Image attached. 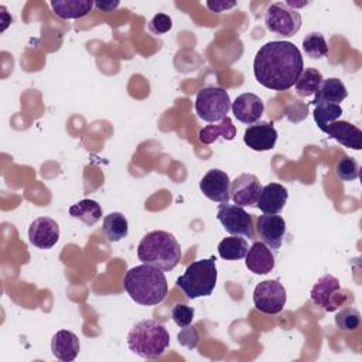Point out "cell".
<instances>
[{"instance_id": "cell-7", "label": "cell", "mask_w": 362, "mask_h": 362, "mask_svg": "<svg viewBox=\"0 0 362 362\" xmlns=\"http://www.w3.org/2000/svg\"><path fill=\"white\" fill-rule=\"evenodd\" d=\"M301 21L300 13L281 1L270 4L264 13V24L267 30L283 37L297 34L301 28Z\"/></svg>"}, {"instance_id": "cell-4", "label": "cell", "mask_w": 362, "mask_h": 362, "mask_svg": "<svg viewBox=\"0 0 362 362\" xmlns=\"http://www.w3.org/2000/svg\"><path fill=\"white\" fill-rule=\"evenodd\" d=\"M170 345L167 328L156 320H143L133 325L127 334L129 349L146 359H156L164 355Z\"/></svg>"}, {"instance_id": "cell-23", "label": "cell", "mask_w": 362, "mask_h": 362, "mask_svg": "<svg viewBox=\"0 0 362 362\" xmlns=\"http://www.w3.org/2000/svg\"><path fill=\"white\" fill-rule=\"evenodd\" d=\"M236 136V127L232 123L230 117L226 116L223 120H221L216 124H208L204 129L199 130L198 139L204 144L214 143L218 137H222L223 140H233Z\"/></svg>"}, {"instance_id": "cell-31", "label": "cell", "mask_w": 362, "mask_h": 362, "mask_svg": "<svg viewBox=\"0 0 362 362\" xmlns=\"http://www.w3.org/2000/svg\"><path fill=\"white\" fill-rule=\"evenodd\" d=\"M335 173H337L338 178H341L342 181H354L359 175V164L355 158L344 156L337 163Z\"/></svg>"}, {"instance_id": "cell-37", "label": "cell", "mask_w": 362, "mask_h": 362, "mask_svg": "<svg viewBox=\"0 0 362 362\" xmlns=\"http://www.w3.org/2000/svg\"><path fill=\"white\" fill-rule=\"evenodd\" d=\"M288 7H291V8H294L296 10V7H304V6H307L308 4V1H293V0H287V1H284Z\"/></svg>"}, {"instance_id": "cell-3", "label": "cell", "mask_w": 362, "mask_h": 362, "mask_svg": "<svg viewBox=\"0 0 362 362\" xmlns=\"http://www.w3.org/2000/svg\"><path fill=\"white\" fill-rule=\"evenodd\" d=\"M137 256L144 264L173 270L181 260V247L178 240L167 230H151L143 236L137 246Z\"/></svg>"}, {"instance_id": "cell-12", "label": "cell", "mask_w": 362, "mask_h": 362, "mask_svg": "<svg viewBox=\"0 0 362 362\" xmlns=\"http://www.w3.org/2000/svg\"><path fill=\"white\" fill-rule=\"evenodd\" d=\"M260 188V181L255 174L243 173L230 181V199L239 206H255Z\"/></svg>"}, {"instance_id": "cell-34", "label": "cell", "mask_w": 362, "mask_h": 362, "mask_svg": "<svg viewBox=\"0 0 362 362\" xmlns=\"http://www.w3.org/2000/svg\"><path fill=\"white\" fill-rule=\"evenodd\" d=\"M178 341H180L181 345H184V346H187L189 349L195 348L197 344H198V332H197V329L194 327H189V325L184 327L181 329V332L178 334Z\"/></svg>"}, {"instance_id": "cell-29", "label": "cell", "mask_w": 362, "mask_h": 362, "mask_svg": "<svg viewBox=\"0 0 362 362\" xmlns=\"http://www.w3.org/2000/svg\"><path fill=\"white\" fill-rule=\"evenodd\" d=\"M303 49L307 57L320 59L328 54V45L321 33H310L303 40Z\"/></svg>"}, {"instance_id": "cell-20", "label": "cell", "mask_w": 362, "mask_h": 362, "mask_svg": "<svg viewBox=\"0 0 362 362\" xmlns=\"http://www.w3.org/2000/svg\"><path fill=\"white\" fill-rule=\"evenodd\" d=\"M79 349V339L72 331L61 329L57 331L51 338V352L62 362L74 361L78 356Z\"/></svg>"}, {"instance_id": "cell-6", "label": "cell", "mask_w": 362, "mask_h": 362, "mask_svg": "<svg viewBox=\"0 0 362 362\" xmlns=\"http://www.w3.org/2000/svg\"><path fill=\"white\" fill-rule=\"evenodd\" d=\"M232 107L229 93L218 86H205L195 98V112L199 119L215 123L223 120Z\"/></svg>"}, {"instance_id": "cell-19", "label": "cell", "mask_w": 362, "mask_h": 362, "mask_svg": "<svg viewBox=\"0 0 362 362\" xmlns=\"http://www.w3.org/2000/svg\"><path fill=\"white\" fill-rule=\"evenodd\" d=\"M246 267L255 274H267L274 269L276 260L272 249L267 247L263 242H255L246 256H245Z\"/></svg>"}, {"instance_id": "cell-8", "label": "cell", "mask_w": 362, "mask_h": 362, "mask_svg": "<svg viewBox=\"0 0 362 362\" xmlns=\"http://www.w3.org/2000/svg\"><path fill=\"white\" fill-rule=\"evenodd\" d=\"M348 291L342 290L339 280L331 274H324L311 288V300L324 311L332 313L348 300Z\"/></svg>"}, {"instance_id": "cell-22", "label": "cell", "mask_w": 362, "mask_h": 362, "mask_svg": "<svg viewBox=\"0 0 362 362\" xmlns=\"http://www.w3.org/2000/svg\"><path fill=\"white\" fill-rule=\"evenodd\" d=\"M348 96V90L344 82L338 78H328L322 79L321 85L315 92V98L311 102L313 105L328 102V103H338L342 102Z\"/></svg>"}, {"instance_id": "cell-35", "label": "cell", "mask_w": 362, "mask_h": 362, "mask_svg": "<svg viewBox=\"0 0 362 362\" xmlns=\"http://www.w3.org/2000/svg\"><path fill=\"white\" fill-rule=\"evenodd\" d=\"M236 6V1H225V0H215V1H206V7L211 10V11H215V13H222V11H226L232 7Z\"/></svg>"}, {"instance_id": "cell-33", "label": "cell", "mask_w": 362, "mask_h": 362, "mask_svg": "<svg viewBox=\"0 0 362 362\" xmlns=\"http://www.w3.org/2000/svg\"><path fill=\"white\" fill-rule=\"evenodd\" d=\"M171 27H173V21H171V18H170L167 14H164V13L156 14V16L151 18L150 24H148L150 31L154 33V34H164V33L170 31Z\"/></svg>"}, {"instance_id": "cell-10", "label": "cell", "mask_w": 362, "mask_h": 362, "mask_svg": "<svg viewBox=\"0 0 362 362\" xmlns=\"http://www.w3.org/2000/svg\"><path fill=\"white\" fill-rule=\"evenodd\" d=\"M286 300V288L279 280H264L255 287L253 304L264 314H279L284 308Z\"/></svg>"}, {"instance_id": "cell-28", "label": "cell", "mask_w": 362, "mask_h": 362, "mask_svg": "<svg viewBox=\"0 0 362 362\" xmlns=\"http://www.w3.org/2000/svg\"><path fill=\"white\" fill-rule=\"evenodd\" d=\"M313 115H314V120H315L318 129L321 132H324L328 124H331L332 122H335L341 117L342 107L338 103L322 102V103L315 105Z\"/></svg>"}, {"instance_id": "cell-30", "label": "cell", "mask_w": 362, "mask_h": 362, "mask_svg": "<svg viewBox=\"0 0 362 362\" xmlns=\"http://www.w3.org/2000/svg\"><path fill=\"white\" fill-rule=\"evenodd\" d=\"M359 322L361 314L355 307H345L335 315V324L341 331H355Z\"/></svg>"}, {"instance_id": "cell-36", "label": "cell", "mask_w": 362, "mask_h": 362, "mask_svg": "<svg viewBox=\"0 0 362 362\" xmlns=\"http://www.w3.org/2000/svg\"><path fill=\"white\" fill-rule=\"evenodd\" d=\"M95 6H96V8L100 10V11L110 13V11H113L115 8H117L119 1H117V0H115V1H113V0H99V1L95 3Z\"/></svg>"}, {"instance_id": "cell-1", "label": "cell", "mask_w": 362, "mask_h": 362, "mask_svg": "<svg viewBox=\"0 0 362 362\" xmlns=\"http://www.w3.org/2000/svg\"><path fill=\"white\" fill-rule=\"evenodd\" d=\"M303 69L301 52L290 41H270L262 45L253 61L256 81L272 90L290 89Z\"/></svg>"}, {"instance_id": "cell-25", "label": "cell", "mask_w": 362, "mask_h": 362, "mask_svg": "<svg viewBox=\"0 0 362 362\" xmlns=\"http://www.w3.org/2000/svg\"><path fill=\"white\" fill-rule=\"evenodd\" d=\"M103 233L110 242H119L127 236L129 223L123 214L120 212H110L103 218Z\"/></svg>"}, {"instance_id": "cell-11", "label": "cell", "mask_w": 362, "mask_h": 362, "mask_svg": "<svg viewBox=\"0 0 362 362\" xmlns=\"http://www.w3.org/2000/svg\"><path fill=\"white\" fill-rule=\"evenodd\" d=\"M201 192L211 201L219 204H228L230 199V180L222 170H209L199 182Z\"/></svg>"}, {"instance_id": "cell-26", "label": "cell", "mask_w": 362, "mask_h": 362, "mask_svg": "<svg viewBox=\"0 0 362 362\" xmlns=\"http://www.w3.org/2000/svg\"><path fill=\"white\" fill-rule=\"evenodd\" d=\"M322 74L315 69V68H305L301 71V74L298 75L294 88H296V93L301 98H307L311 95H315L318 86L322 82Z\"/></svg>"}, {"instance_id": "cell-14", "label": "cell", "mask_w": 362, "mask_h": 362, "mask_svg": "<svg viewBox=\"0 0 362 362\" xmlns=\"http://www.w3.org/2000/svg\"><path fill=\"white\" fill-rule=\"evenodd\" d=\"M245 144L255 151H267L276 146L277 130L273 123L259 122L246 127L243 133Z\"/></svg>"}, {"instance_id": "cell-15", "label": "cell", "mask_w": 362, "mask_h": 362, "mask_svg": "<svg viewBox=\"0 0 362 362\" xmlns=\"http://www.w3.org/2000/svg\"><path fill=\"white\" fill-rule=\"evenodd\" d=\"M257 233L262 242L273 249L277 250L281 246L283 238L286 235V221L280 215H260L257 218Z\"/></svg>"}, {"instance_id": "cell-21", "label": "cell", "mask_w": 362, "mask_h": 362, "mask_svg": "<svg viewBox=\"0 0 362 362\" xmlns=\"http://www.w3.org/2000/svg\"><path fill=\"white\" fill-rule=\"evenodd\" d=\"M51 7L54 13L64 20H71V18H82L93 7L92 0H52Z\"/></svg>"}, {"instance_id": "cell-18", "label": "cell", "mask_w": 362, "mask_h": 362, "mask_svg": "<svg viewBox=\"0 0 362 362\" xmlns=\"http://www.w3.org/2000/svg\"><path fill=\"white\" fill-rule=\"evenodd\" d=\"M329 137L335 139L339 144L352 148L361 150L362 148V130L355 124H351L345 120H335L328 124L324 130Z\"/></svg>"}, {"instance_id": "cell-2", "label": "cell", "mask_w": 362, "mask_h": 362, "mask_svg": "<svg viewBox=\"0 0 362 362\" xmlns=\"http://www.w3.org/2000/svg\"><path fill=\"white\" fill-rule=\"evenodd\" d=\"M123 287L130 298L140 305L160 304L168 293V284L164 272L158 267L144 263L126 272Z\"/></svg>"}, {"instance_id": "cell-16", "label": "cell", "mask_w": 362, "mask_h": 362, "mask_svg": "<svg viewBox=\"0 0 362 362\" xmlns=\"http://www.w3.org/2000/svg\"><path fill=\"white\" fill-rule=\"evenodd\" d=\"M263 100L250 92L239 95L232 103V112L235 117L245 124H255L263 115Z\"/></svg>"}, {"instance_id": "cell-24", "label": "cell", "mask_w": 362, "mask_h": 362, "mask_svg": "<svg viewBox=\"0 0 362 362\" xmlns=\"http://www.w3.org/2000/svg\"><path fill=\"white\" fill-rule=\"evenodd\" d=\"M69 215L92 226L102 218V206L95 199H82L69 206Z\"/></svg>"}, {"instance_id": "cell-13", "label": "cell", "mask_w": 362, "mask_h": 362, "mask_svg": "<svg viewBox=\"0 0 362 362\" xmlns=\"http://www.w3.org/2000/svg\"><path fill=\"white\" fill-rule=\"evenodd\" d=\"M28 240L38 249H51L59 240V226L49 216L34 219L28 228Z\"/></svg>"}, {"instance_id": "cell-27", "label": "cell", "mask_w": 362, "mask_h": 362, "mask_svg": "<svg viewBox=\"0 0 362 362\" xmlns=\"http://www.w3.org/2000/svg\"><path fill=\"white\" fill-rule=\"evenodd\" d=\"M249 250V245L246 239L240 236H229L219 242L218 253L225 260H239L246 256Z\"/></svg>"}, {"instance_id": "cell-9", "label": "cell", "mask_w": 362, "mask_h": 362, "mask_svg": "<svg viewBox=\"0 0 362 362\" xmlns=\"http://www.w3.org/2000/svg\"><path fill=\"white\" fill-rule=\"evenodd\" d=\"M216 219L222 223L223 229L233 236L255 238L252 215L247 214L243 206L235 204H219Z\"/></svg>"}, {"instance_id": "cell-5", "label": "cell", "mask_w": 362, "mask_h": 362, "mask_svg": "<svg viewBox=\"0 0 362 362\" xmlns=\"http://www.w3.org/2000/svg\"><path fill=\"white\" fill-rule=\"evenodd\" d=\"M218 272L215 257L201 259L189 263L182 276H180L175 284L184 291L188 298L208 297L212 294L216 286Z\"/></svg>"}, {"instance_id": "cell-17", "label": "cell", "mask_w": 362, "mask_h": 362, "mask_svg": "<svg viewBox=\"0 0 362 362\" xmlns=\"http://www.w3.org/2000/svg\"><path fill=\"white\" fill-rule=\"evenodd\" d=\"M288 191L279 182H270L260 188L256 206L269 215H277L286 205Z\"/></svg>"}, {"instance_id": "cell-32", "label": "cell", "mask_w": 362, "mask_h": 362, "mask_svg": "<svg viewBox=\"0 0 362 362\" xmlns=\"http://www.w3.org/2000/svg\"><path fill=\"white\" fill-rule=\"evenodd\" d=\"M194 313V308L187 304H175L171 310V318L180 328H184L192 322Z\"/></svg>"}]
</instances>
